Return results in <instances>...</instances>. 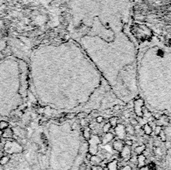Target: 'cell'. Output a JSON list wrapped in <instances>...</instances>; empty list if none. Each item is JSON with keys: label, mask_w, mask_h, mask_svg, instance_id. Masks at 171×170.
Listing matches in <instances>:
<instances>
[{"label": "cell", "mask_w": 171, "mask_h": 170, "mask_svg": "<svg viewBox=\"0 0 171 170\" xmlns=\"http://www.w3.org/2000/svg\"><path fill=\"white\" fill-rule=\"evenodd\" d=\"M134 108H135V113L137 116L143 117V108H144V100L142 99H137L134 103Z\"/></svg>", "instance_id": "1"}, {"label": "cell", "mask_w": 171, "mask_h": 170, "mask_svg": "<svg viewBox=\"0 0 171 170\" xmlns=\"http://www.w3.org/2000/svg\"><path fill=\"white\" fill-rule=\"evenodd\" d=\"M119 153H120V158H122L124 161H125V162L130 161L131 156H132V152H131L130 147L127 146V145H124L123 149L120 151Z\"/></svg>", "instance_id": "2"}, {"label": "cell", "mask_w": 171, "mask_h": 170, "mask_svg": "<svg viewBox=\"0 0 171 170\" xmlns=\"http://www.w3.org/2000/svg\"><path fill=\"white\" fill-rule=\"evenodd\" d=\"M114 134L118 136L119 139H124L126 135V131H125V127H124L122 124H118L114 128Z\"/></svg>", "instance_id": "3"}, {"label": "cell", "mask_w": 171, "mask_h": 170, "mask_svg": "<svg viewBox=\"0 0 171 170\" xmlns=\"http://www.w3.org/2000/svg\"><path fill=\"white\" fill-rule=\"evenodd\" d=\"M114 134L112 133H106L104 135V137L102 138V140H101V143L103 145H106L109 143H110L111 141L114 139Z\"/></svg>", "instance_id": "4"}, {"label": "cell", "mask_w": 171, "mask_h": 170, "mask_svg": "<svg viewBox=\"0 0 171 170\" xmlns=\"http://www.w3.org/2000/svg\"><path fill=\"white\" fill-rule=\"evenodd\" d=\"M124 146V143L122 141V139H117L113 143V148L118 153H120V151L123 149Z\"/></svg>", "instance_id": "5"}, {"label": "cell", "mask_w": 171, "mask_h": 170, "mask_svg": "<svg viewBox=\"0 0 171 170\" xmlns=\"http://www.w3.org/2000/svg\"><path fill=\"white\" fill-rule=\"evenodd\" d=\"M13 137V130L10 128H7L6 129L3 130L2 132V138L3 139H12Z\"/></svg>", "instance_id": "6"}, {"label": "cell", "mask_w": 171, "mask_h": 170, "mask_svg": "<svg viewBox=\"0 0 171 170\" xmlns=\"http://www.w3.org/2000/svg\"><path fill=\"white\" fill-rule=\"evenodd\" d=\"M106 168L108 170H118V160L113 159L112 161L109 162V163L107 164Z\"/></svg>", "instance_id": "7"}, {"label": "cell", "mask_w": 171, "mask_h": 170, "mask_svg": "<svg viewBox=\"0 0 171 170\" xmlns=\"http://www.w3.org/2000/svg\"><path fill=\"white\" fill-rule=\"evenodd\" d=\"M145 161H146V157L144 154H139L137 156V164L139 168L145 165Z\"/></svg>", "instance_id": "8"}, {"label": "cell", "mask_w": 171, "mask_h": 170, "mask_svg": "<svg viewBox=\"0 0 171 170\" xmlns=\"http://www.w3.org/2000/svg\"><path fill=\"white\" fill-rule=\"evenodd\" d=\"M102 161H103V158H101L100 156H98V155H93L91 160L89 162L92 164V165H100Z\"/></svg>", "instance_id": "9"}, {"label": "cell", "mask_w": 171, "mask_h": 170, "mask_svg": "<svg viewBox=\"0 0 171 170\" xmlns=\"http://www.w3.org/2000/svg\"><path fill=\"white\" fill-rule=\"evenodd\" d=\"M143 131H144V134L146 135H150L152 134V132H153V129H152V127H151V125H149V123H145V124H144L143 125Z\"/></svg>", "instance_id": "10"}, {"label": "cell", "mask_w": 171, "mask_h": 170, "mask_svg": "<svg viewBox=\"0 0 171 170\" xmlns=\"http://www.w3.org/2000/svg\"><path fill=\"white\" fill-rule=\"evenodd\" d=\"M146 149V147L145 145H138L135 148V153L137 155H139V154H143V153L144 152V150Z\"/></svg>", "instance_id": "11"}, {"label": "cell", "mask_w": 171, "mask_h": 170, "mask_svg": "<svg viewBox=\"0 0 171 170\" xmlns=\"http://www.w3.org/2000/svg\"><path fill=\"white\" fill-rule=\"evenodd\" d=\"M83 138L86 140H89V139L91 137V133H90V128L89 127H86L83 130Z\"/></svg>", "instance_id": "12"}, {"label": "cell", "mask_w": 171, "mask_h": 170, "mask_svg": "<svg viewBox=\"0 0 171 170\" xmlns=\"http://www.w3.org/2000/svg\"><path fill=\"white\" fill-rule=\"evenodd\" d=\"M118 118L117 117H111L109 118V123L111 125V127H112L113 129H114L118 125Z\"/></svg>", "instance_id": "13"}, {"label": "cell", "mask_w": 171, "mask_h": 170, "mask_svg": "<svg viewBox=\"0 0 171 170\" xmlns=\"http://www.w3.org/2000/svg\"><path fill=\"white\" fill-rule=\"evenodd\" d=\"M125 131L130 135H134L135 134V127L131 124H128L125 126Z\"/></svg>", "instance_id": "14"}, {"label": "cell", "mask_w": 171, "mask_h": 170, "mask_svg": "<svg viewBox=\"0 0 171 170\" xmlns=\"http://www.w3.org/2000/svg\"><path fill=\"white\" fill-rule=\"evenodd\" d=\"M9 161H10V158L8 156H7V155H4L2 158H0V165L1 166H4V165L8 164Z\"/></svg>", "instance_id": "15"}, {"label": "cell", "mask_w": 171, "mask_h": 170, "mask_svg": "<svg viewBox=\"0 0 171 170\" xmlns=\"http://www.w3.org/2000/svg\"><path fill=\"white\" fill-rule=\"evenodd\" d=\"M111 128H112V127H111V125L109 124V123H107L103 126L102 130H103V132H104V134H106V133H109V130H110Z\"/></svg>", "instance_id": "16"}, {"label": "cell", "mask_w": 171, "mask_h": 170, "mask_svg": "<svg viewBox=\"0 0 171 170\" xmlns=\"http://www.w3.org/2000/svg\"><path fill=\"white\" fill-rule=\"evenodd\" d=\"M8 123L7 121H0V130H4L7 128H8Z\"/></svg>", "instance_id": "17"}, {"label": "cell", "mask_w": 171, "mask_h": 170, "mask_svg": "<svg viewBox=\"0 0 171 170\" xmlns=\"http://www.w3.org/2000/svg\"><path fill=\"white\" fill-rule=\"evenodd\" d=\"M76 118V113H69L65 115L66 119H73V118Z\"/></svg>", "instance_id": "18"}, {"label": "cell", "mask_w": 171, "mask_h": 170, "mask_svg": "<svg viewBox=\"0 0 171 170\" xmlns=\"http://www.w3.org/2000/svg\"><path fill=\"white\" fill-rule=\"evenodd\" d=\"M104 169V167H102L100 164V165H92L90 170H103Z\"/></svg>", "instance_id": "19"}, {"label": "cell", "mask_w": 171, "mask_h": 170, "mask_svg": "<svg viewBox=\"0 0 171 170\" xmlns=\"http://www.w3.org/2000/svg\"><path fill=\"white\" fill-rule=\"evenodd\" d=\"M76 117L78 118L79 119H83V118L87 117V114L84 112H82V113H79L76 114Z\"/></svg>", "instance_id": "20"}, {"label": "cell", "mask_w": 171, "mask_h": 170, "mask_svg": "<svg viewBox=\"0 0 171 170\" xmlns=\"http://www.w3.org/2000/svg\"><path fill=\"white\" fill-rule=\"evenodd\" d=\"M87 168H88L87 164L83 162V163H82V164L79 165V167H78V170H87Z\"/></svg>", "instance_id": "21"}, {"label": "cell", "mask_w": 171, "mask_h": 170, "mask_svg": "<svg viewBox=\"0 0 171 170\" xmlns=\"http://www.w3.org/2000/svg\"><path fill=\"white\" fill-rule=\"evenodd\" d=\"M161 130H162V128H161V126H159V125L155 126V128H154V133H155V134L159 135V133L161 132Z\"/></svg>", "instance_id": "22"}, {"label": "cell", "mask_w": 171, "mask_h": 170, "mask_svg": "<svg viewBox=\"0 0 171 170\" xmlns=\"http://www.w3.org/2000/svg\"><path fill=\"white\" fill-rule=\"evenodd\" d=\"M118 170H133V169H132L131 166H130V165H124V166H123V167L119 168Z\"/></svg>", "instance_id": "23"}, {"label": "cell", "mask_w": 171, "mask_h": 170, "mask_svg": "<svg viewBox=\"0 0 171 170\" xmlns=\"http://www.w3.org/2000/svg\"><path fill=\"white\" fill-rule=\"evenodd\" d=\"M124 144L125 145H127V146H130L131 147L133 145V141L131 140V139H128V140H126L124 142Z\"/></svg>", "instance_id": "24"}, {"label": "cell", "mask_w": 171, "mask_h": 170, "mask_svg": "<svg viewBox=\"0 0 171 170\" xmlns=\"http://www.w3.org/2000/svg\"><path fill=\"white\" fill-rule=\"evenodd\" d=\"M103 121H104V118L102 117V116H98V117H96V122L98 123H103Z\"/></svg>", "instance_id": "25"}, {"label": "cell", "mask_w": 171, "mask_h": 170, "mask_svg": "<svg viewBox=\"0 0 171 170\" xmlns=\"http://www.w3.org/2000/svg\"><path fill=\"white\" fill-rule=\"evenodd\" d=\"M92 156H93V155H92L90 153H86V155H85V158H86V159H87V160L89 162V161L91 160V158H92Z\"/></svg>", "instance_id": "26"}, {"label": "cell", "mask_w": 171, "mask_h": 170, "mask_svg": "<svg viewBox=\"0 0 171 170\" xmlns=\"http://www.w3.org/2000/svg\"><path fill=\"white\" fill-rule=\"evenodd\" d=\"M139 170H150V169H149V166H148V165H144V166H142V167H140V168L139 169Z\"/></svg>", "instance_id": "27"}, {"label": "cell", "mask_w": 171, "mask_h": 170, "mask_svg": "<svg viewBox=\"0 0 171 170\" xmlns=\"http://www.w3.org/2000/svg\"><path fill=\"white\" fill-rule=\"evenodd\" d=\"M65 120H66L65 117L64 118H59V122H61V123H62V122H64V121H65Z\"/></svg>", "instance_id": "28"}, {"label": "cell", "mask_w": 171, "mask_h": 170, "mask_svg": "<svg viewBox=\"0 0 171 170\" xmlns=\"http://www.w3.org/2000/svg\"><path fill=\"white\" fill-rule=\"evenodd\" d=\"M4 155V152H3V151H2V150L0 149V158H2V157H3Z\"/></svg>", "instance_id": "29"}, {"label": "cell", "mask_w": 171, "mask_h": 170, "mask_svg": "<svg viewBox=\"0 0 171 170\" xmlns=\"http://www.w3.org/2000/svg\"><path fill=\"white\" fill-rule=\"evenodd\" d=\"M2 130H0V140H1V139H2Z\"/></svg>", "instance_id": "30"}]
</instances>
